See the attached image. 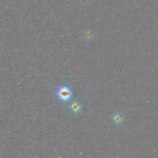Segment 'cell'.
<instances>
[{
	"label": "cell",
	"mask_w": 158,
	"mask_h": 158,
	"mask_svg": "<svg viewBox=\"0 0 158 158\" xmlns=\"http://www.w3.org/2000/svg\"><path fill=\"white\" fill-rule=\"evenodd\" d=\"M94 35L90 30H87L83 35V40L86 41H91L93 39Z\"/></svg>",
	"instance_id": "obj_4"
},
{
	"label": "cell",
	"mask_w": 158,
	"mask_h": 158,
	"mask_svg": "<svg viewBox=\"0 0 158 158\" xmlns=\"http://www.w3.org/2000/svg\"><path fill=\"white\" fill-rule=\"evenodd\" d=\"M72 91L67 85L59 86L56 91V96L63 103H67L72 97Z\"/></svg>",
	"instance_id": "obj_1"
},
{
	"label": "cell",
	"mask_w": 158,
	"mask_h": 158,
	"mask_svg": "<svg viewBox=\"0 0 158 158\" xmlns=\"http://www.w3.org/2000/svg\"><path fill=\"white\" fill-rule=\"evenodd\" d=\"M69 108L72 115H77L81 112L83 106L78 99H75L70 103Z\"/></svg>",
	"instance_id": "obj_2"
},
{
	"label": "cell",
	"mask_w": 158,
	"mask_h": 158,
	"mask_svg": "<svg viewBox=\"0 0 158 158\" xmlns=\"http://www.w3.org/2000/svg\"><path fill=\"white\" fill-rule=\"evenodd\" d=\"M111 120L114 125H119L123 123L124 120V116L123 114L120 112H115L111 116Z\"/></svg>",
	"instance_id": "obj_3"
}]
</instances>
